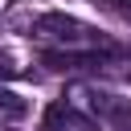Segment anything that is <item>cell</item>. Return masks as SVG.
Here are the masks:
<instances>
[{
	"label": "cell",
	"mask_w": 131,
	"mask_h": 131,
	"mask_svg": "<svg viewBox=\"0 0 131 131\" xmlns=\"http://www.w3.org/2000/svg\"><path fill=\"white\" fill-rule=\"evenodd\" d=\"M16 74H20V70H16V61L0 49V82H4V78H16Z\"/></svg>",
	"instance_id": "obj_6"
},
{
	"label": "cell",
	"mask_w": 131,
	"mask_h": 131,
	"mask_svg": "<svg viewBox=\"0 0 131 131\" xmlns=\"http://www.w3.org/2000/svg\"><path fill=\"white\" fill-rule=\"evenodd\" d=\"M41 66L57 70V74H82V70H102V53L94 49H45Z\"/></svg>",
	"instance_id": "obj_3"
},
{
	"label": "cell",
	"mask_w": 131,
	"mask_h": 131,
	"mask_svg": "<svg viewBox=\"0 0 131 131\" xmlns=\"http://www.w3.org/2000/svg\"><path fill=\"white\" fill-rule=\"evenodd\" d=\"M41 131H98V123L90 115H82L74 102L57 98L45 106V119H41Z\"/></svg>",
	"instance_id": "obj_2"
},
{
	"label": "cell",
	"mask_w": 131,
	"mask_h": 131,
	"mask_svg": "<svg viewBox=\"0 0 131 131\" xmlns=\"http://www.w3.org/2000/svg\"><path fill=\"white\" fill-rule=\"evenodd\" d=\"M29 37L49 45V49H106V53H119L115 45H106L86 20L70 16V12H41L29 20Z\"/></svg>",
	"instance_id": "obj_1"
},
{
	"label": "cell",
	"mask_w": 131,
	"mask_h": 131,
	"mask_svg": "<svg viewBox=\"0 0 131 131\" xmlns=\"http://www.w3.org/2000/svg\"><path fill=\"white\" fill-rule=\"evenodd\" d=\"M8 4H12V0H0V12H4V8H8Z\"/></svg>",
	"instance_id": "obj_7"
},
{
	"label": "cell",
	"mask_w": 131,
	"mask_h": 131,
	"mask_svg": "<svg viewBox=\"0 0 131 131\" xmlns=\"http://www.w3.org/2000/svg\"><path fill=\"white\" fill-rule=\"evenodd\" d=\"M106 123H115L119 131H131V98H119V106L106 115Z\"/></svg>",
	"instance_id": "obj_5"
},
{
	"label": "cell",
	"mask_w": 131,
	"mask_h": 131,
	"mask_svg": "<svg viewBox=\"0 0 131 131\" xmlns=\"http://www.w3.org/2000/svg\"><path fill=\"white\" fill-rule=\"evenodd\" d=\"M29 106H25V98L16 94V90H8V86H0V119H20Z\"/></svg>",
	"instance_id": "obj_4"
}]
</instances>
